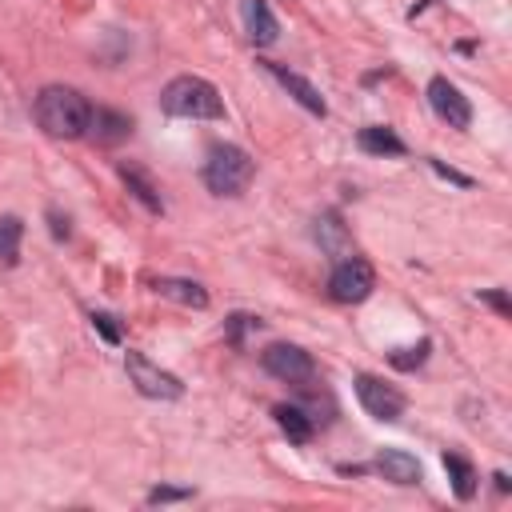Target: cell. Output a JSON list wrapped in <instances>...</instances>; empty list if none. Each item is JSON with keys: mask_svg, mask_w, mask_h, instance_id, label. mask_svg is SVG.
I'll return each instance as SVG.
<instances>
[{"mask_svg": "<svg viewBox=\"0 0 512 512\" xmlns=\"http://www.w3.org/2000/svg\"><path fill=\"white\" fill-rule=\"evenodd\" d=\"M372 468L384 476V480H392V484H420V460L412 456V452H404V448H384L376 460H372Z\"/></svg>", "mask_w": 512, "mask_h": 512, "instance_id": "cell-9", "label": "cell"}, {"mask_svg": "<svg viewBox=\"0 0 512 512\" xmlns=\"http://www.w3.org/2000/svg\"><path fill=\"white\" fill-rule=\"evenodd\" d=\"M88 120H92V104L76 92V88H64V84H48L40 96H36V124L56 136V140H76L88 132Z\"/></svg>", "mask_w": 512, "mask_h": 512, "instance_id": "cell-1", "label": "cell"}, {"mask_svg": "<svg viewBox=\"0 0 512 512\" xmlns=\"http://www.w3.org/2000/svg\"><path fill=\"white\" fill-rule=\"evenodd\" d=\"M428 104H432V112H436L448 128H468V124H472V104H468V96H464L452 80H444V76H436V80L428 84Z\"/></svg>", "mask_w": 512, "mask_h": 512, "instance_id": "cell-8", "label": "cell"}, {"mask_svg": "<svg viewBox=\"0 0 512 512\" xmlns=\"http://www.w3.org/2000/svg\"><path fill=\"white\" fill-rule=\"evenodd\" d=\"M152 288L160 292V296H168V300H180V304H188V308H204L208 304V292L196 284V280H176V276H156L152 280Z\"/></svg>", "mask_w": 512, "mask_h": 512, "instance_id": "cell-15", "label": "cell"}, {"mask_svg": "<svg viewBox=\"0 0 512 512\" xmlns=\"http://www.w3.org/2000/svg\"><path fill=\"white\" fill-rule=\"evenodd\" d=\"M428 352H432V340H420L416 348H396V352H388V364L400 368V372H412V368H420V364L428 360Z\"/></svg>", "mask_w": 512, "mask_h": 512, "instance_id": "cell-19", "label": "cell"}, {"mask_svg": "<svg viewBox=\"0 0 512 512\" xmlns=\"http://www.w3.org/2000/svg\"><path fill=\"white\" fill-rule=\"evenodd\" d=\"M356 396H360L364 412L376 416V420H384V424H392V420L404 416V396H400L392 384H384L380 376L360 372V376H356Z\"/></svg>", "mask_w": 512, "mask_h": 512, "instance_id": "cell-7", "label": "cell"}, {"mask_svg": "<svg viewBox=\"0 0 512 512\" xmlns=\"http://www.w3.org/2000/svg\"><path fill=\"white\" fill-rule=\"evenodd\" d=\"M372 288H376V272H372V264L360 260V256L340 260V264L332 268V276H328V292H332V300H340V304H360V300H368Z\"/></svg>", "mask_w": 512, "mask_h": 512, "instance_id": "cell-5", "label": "cell"}, {"mask_svg": "<svg viewBox=\"0 0 512 512\" xmlns=\"http://www.w3.org/2000/svg\"><path fill=\"white\" fill-rule=\"evenodd\" d=\"M20 236H24V224H20V216H0V260L16 264V252H20Z\"/></svg>", "mask_w": 512, "mask_h": 512, "instance_id": "cell-18", "label": "cell"}, {"mask_svg": "<svg viewBox=\"0 0 512 512\" xmlns=\"http://www.w3.org/2000/svg\"><path fill=\"white\" fill-rule=\"evenodd\" d=\"M124 368H128V380L136 384V392L148 396V400H180V396H184V384H180L172 372L156 368V364H152L148 356H140V352H128V356H124Z\"/></svg>", "mask_w": 512, "mask_h": 512, "instance_id": "cell-4", "label": "cell"}, {"mask_svg": "<svg viewBox=\"0 0 512 512\" xmlns=\"http://www.w3.org/2000/svg\"><path fill=\"white\" fill-rule=\"evenodd\" d=\"M444 468H448L452 492H456L460 500H472V496H476V468H472L464 456H456V452H444Z\"/></svg>", "mask_w": 512, "mask_h": 512, "instance_id": "cell-16", "label": "cell"}, {"mask_svg": "<svg viewBox=\"0 0 512 512\" xmlns=\"http://www.w3.org/2000/svg\"><path fill=\"white\" fill-rule=\"evenodd\" d=\"M484 300H488L500 316H508V296H504V292H484Z\"/></svg>", "mask_w": 512, "mask_h": 512, "instance_id": "cell-24", "label": "cell"}, {"mask_svg": "<svg viewBox=\"0 0 512 512\" xmlns=\"http://www.w3.org/2000/svg\"><path fill=\"white\" fill-rule=\"evenodd\" d=\"M116 316H108V312H92V324H96V332L108 340V344H120V328L112 324Z\"/></svg>", "mask_w": 512, "mask_h": 512, "instance_id": "cell-21", "label": "cell"}, {"mask_svg": "<svg viewBox=\"0 0 512 512\" xmlns=\"http://www.w3.org/2000/svg\"><path fill=\"white\" fill-rule=\"evenodd\" d=\"M316 236H320V244H324L328 252H340V248H344V228H340V220H336L332 212L316 220Z\"/></svg>", "mask_w": 512, "mask_h": 512, "instance_id": "cell-20", "label": "cell"}, {"mask_svg": "<svg viewBox=\"0 0 512 512\" xmlns=\"http://www.w3.org/2000/svg\"><path fill=\"white\" fill-rule=\"evenodd\" d=\"M160 108L168 116H184V120H220L224 116V100L204 76L168 80L164 92H160Z\"/></svg>", "mask_w": 512, "mask_h": 512, "instance_id": "cell-2", "label": "cell"}, {"mask_svg": "<svg viewBox=\"0 0 512 512\" xmlns=\"http://www.w3.org/2000/svg\"><path fill=\"white\" fill-rule=\"evenodd\" d=\"M88 132H92L100 144H116V140H124V136L132 132V120H128L124 112H116V108H96L92 120H88Z\"/></svg>", "mask_w": 512, "mask_h": 512, "instance_id": "cell-13", "label": "cell"}, {"mask_svg": "<svg viewBox=\"0 0 512 512\" xmlns=\"http://www.w3.org/2000/svg\"><path fill=\"white\" fill-rule=\"evenodd\" d=\"M272 416H276L280 432H284L292 444H308V440H312V432H316L312 416H308L300 404H276V408H272Z\"/></svg>", "mask_w": 512, "mask_h": 512, "instance_id": "cell-12", "label": "cell"}, {"mask_svg": "<svg viewBox=\"0 0 512 512\" xmlns=\"http://www.w3.org/2000/svg\"><path fill=\"white\" fill-rule=\"evenodd\" d=\"M264 68H268V72H272V76H276V80H280V84L288 88V96H292L296 104H304V108H308L312 116H324V112H328L324 96H320V92H316V88H312V84H308L304 76H296V72H288L284 64H272V60H268Z\"/></svg>", "mask_w": 512, "mask_h": 512, "instance_id": "cell-10", "label": "cell"}, {"mask_svg": "<svg viewBox=\"0 0 512 512\" xmlns=\"http://www.w3.org/2000/svg\"><path fill=\"white\" fill-rule=\"evenodd\" d=\"M244 28H248V36H252L256 48H268L280 36V24H276L268 0H244Z\"/></svg>", "mask_w": 512, "mask_h": 512, "instance_id": "cell-11", "label": "cell"}, {"mask_svg": "<svg viewBox=\"0 0 512 512\" xmlns=\"http://www.w3.org/2000/svg\"><path fill=\"white\" fill-rule=\"evenodd\" d=\"M356 144H360L364 152H372V156H404V140H400L388 124H368V128H360Z\"/></svg>", "mask_w": 512, "mask_h": 512, "instance_id": "cell-14", "label": "cell"}, {"mask_svg": "<svg viewBox=\"0 0 512 512\" xmlns=\"http://www.w3.org/2000/svg\"><path fill=\"white\" fill-rule=\"evenodd\" d=\"M52 220V236H68V220H60V212H48Z\"/></svg>", "mask_w": 512, "mask_h": 512, "instance_id": "cell-25", "label": "cell"}, {"mask_svg": "<svg viewBox=\"0 0 512 512\" xmlns=\"http://www.w3.org/2000/svg\"><path fill=\"white\" fill-rule=\"evenodd\" d=\"M260 364H264V372H272L276 380H284V384H300V388L316 376L312 356H308L304 348H296V344H268V348L260 352Z\"/></svg>", "mask_w": 512, "mask_h": 512, "instance_id": "cell-6", "label": "cell"}, {"mask_svg": "<svg viewBox=\"0 0 512 512\" xmlns=\"http://www.w3.org/2000/svg\"><path fill=\"white\" fill-rule=\"evenodd\" d=\"M260 320L256 316H244V312H236V316H228V336H232V344H240V336H244V328H256Z\"/></svg>", "mask_w": 512, "mask_h": 512, "instance_id": "cell-22", "label": "cell"}, {"mask_svg": "<svg viewBox=\"0 0 512 512\" xmlns=\"http://www.w3.org/2000/svg\"><path fill=\"white\" fill-rule=\"evenodd\" d=\"M188 496H192L188 488H152L148 504H168V500H188Z\"/></svg>", "mask_w": 512, "mask_h": 512, "instance_id": "cell-23", "label": "cell"}, {"mask_svg": "<svg viewBox=\"0 0 512 512\" xmlns=\"http://www.w3.org/2000/svg\"><path fill=\"white\" fill-rule=\"evenodd\" d=\"M252 172H256V164H252V156H248L244 148H236V144H216V148L208 152V164H204V184H208V192H216V196H240V192L252 184Z\"/></svg>", "mask_w": 512, "mask_h": 512, "instance_id": "cell-3", "label": "cell"}, {"mask_svg": "<svg viewBox=\"0 0 512 512\" xmlns=\"http://www.w3.org/2000/svg\"><path fill=\"white\" fill-rule=\"evenodd\" d=\"M120 176H124V184H128V192L148 208V212H164V204H160V196H156V188L136 172V168H128V164H120Z\"/></svg>", "mask_w": 512, "mask_h": 512, "instance_id": "cell-17", "label": "cell"}]
</instances>
